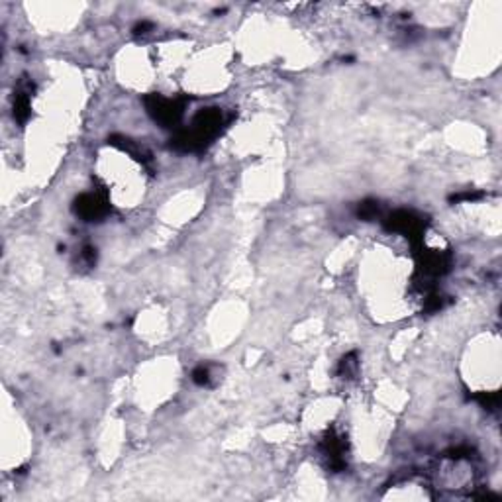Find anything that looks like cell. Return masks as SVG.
Wrapping results in <instances>:
<instances>
[{
  "label": "cell",
  "instance_id": "1",
  "mask_svg": "<svg viewBox=\"0 0 502 502\" xmlns=\"http://www.w3.org/2000/svg\"><path fill=\"white\" fill-rule=\"evenodd\" d=\"M226 124V116L220 109L202 110L195 116L187 130H181L175 136L173 148H177L179 151H200L216 138Z\"/></svg>",
  "mask_w": 502,
  "mask_h": 502
},
{
  "label": "cell",
  "instance_id": "2",
  "mask_svg": "<svg viewBox=\"0 0 502 502\" xmlns=\"http://www.w3.org/2000/svg\"><path fill=\"white\" fill-rule=\"evenodd\" d=\"M144 102H146L149 116L158 124H161L163 128H175L183 118V110H185L183 100L167 99L161 95H149L144 99Z\"/></svg>",
  "mask_w": 502,
  "mask_h": 502
},
{
  "label": "cell",
  "instance_id": "3",
  "mask_svg": "<svg viewBox=\"0 0 502 502\" xmlns=\"http://www.w3.org/2000/svg\"><path fill=\"white\" fill-rule=\"evenodd\" d=\"M384 226H386L389 232L406 236L414 246H420L422 244L424 230H426V220L420 214L412 212V210H396L391 216H386Z\"/></svg>",
  "mask_w": 502,
  "mask_h": 502
},
{
  "label": "cell",
  "instance_id": "4",
  "mask_svg": "<svg viewBox=\"0 0 502 502\" xmlns=\"http://www.w3.org/2000/svg\"><path fill=\"white\" fill-rule=\"evenodd\" d=\"M318 447H320V455L324 457L326 465L332 471H344L347 465V442L342 433H337L335 430H328L322 435Z\"/></svg>",
  "mask_w": 502,
  "mask_h": 502
},
{
  "label": "cell",
  "instance_id": "5",
  "mask_svg": "<svg viewBox=\"0 0 502 502\" xmlns=\"http://www.w3.org/2000/svg\"><path fill=\"white\" fill-rule=\"evenodd\" d=\"M109 210L110 208L106 204V200L100 195H95V193H85L75 200V212L85 222H99L109 214Z\"/></svg>",
  "mask_w": 502,
  "mask_h": 502
},
{
  "label": "cell",
  "instance_id": "6",
  "mask_svg": "<svg viewBox=\"0 0 502 502\" xmlns=\"http://www.w3.org/2000/svg\"><path fill=\"white\" fill-rule=\"evenodd\" d=\"M34 85L30 81H22L20 87L16 89V97H14V118L18 120L20 124H24L26 120L30 118V99Z\"/></svg>",
  "mask_w": 502,
  "mask_h": 502
},
{
  "label": "cell",
  "instance_id": "7",
  "mask_svg": "<svg viewBox=\"0 0 502 502\" xmlns=\"http://www.w3.org/2000/svg\"><path fill=\"white\" fill-rule=\"evenodd\" d=\"M357 367H359V363H357V355L349 354L345 355L344 359L340 361L337 373H340V377H344V379H354L355 375H357Z\"/></svg>",
  "mask_w": 502,
  "mask_h": 502
},
{
  "label": "cell",
  "instance_id": "8",
  "mask_svg": "<svg viewBox=\"0 0 502 502\" xmlns=\"http://www.w3.org/2000/svg\"><path fill=\"white\" fill-rule=\"evenodd\" d=\"M357 216L361 218V220H377V218L381 216L379 202H375V200H365V202H361V204L357 207Z\"/></svg>",
  "mask_w": 502,
  "mask_h": 502
},
{
  "label": "cell",
  "instance_id": "9",
  "mask_svg": "<svg viewBox=\"0 0 502 502\" xmlns=\"http://www.w3.org/2000/svg\"><path fill=\"white\" fill-rule=\"evenodd\" d=\"M193 381L197 384H200V386H204V384L210 383V369L204 367V365L197 367V369L193 371Z\"/></svg>",
  "mask_w": 502,
  "mask_h": 502
},
{
  "label": "cell",
  "instance_id": "10",
  "mask_svg": "<svg viewBox=\"0 0 502 502\" xmlns=\"http://www.w3.org/2000/svg\"><path fill=\"white\" fill-rule=\"evenodd\" d=\"M81 259H83V263L87 267H92L97 263V249L90 246H85L83 247V251H81Z\"/></svg>",
  "mask_w": 502,
  "mask_h": 502
},
{
  "label": "cell",
  "instance_id": "11",
  "mask_svg": "<svg viewBox=\"0 0 502 502\" xmlns=\"http://www.w3.org/2000/svg\"><path fill=\"white\" fill-rule=\"evenodd\" d=\"M149 28H151V24H149V22H139L138 26L134 28V32H136V34H148Z\"/></svg>",
  "mask_w": 502,
  "mask_h": 502
}]
</instances>
